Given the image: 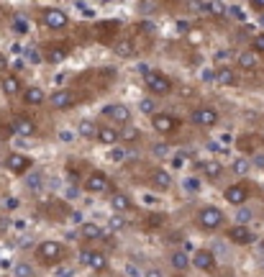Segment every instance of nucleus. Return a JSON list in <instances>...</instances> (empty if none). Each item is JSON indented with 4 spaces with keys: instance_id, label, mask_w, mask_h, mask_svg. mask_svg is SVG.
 <instances>
[{
    "instance_id": "de8ad7c7",
    "label": "nucleus",
    "mask_w": 264,
    "mask_h": 277,
    "mask_svg": "<svg viewBox=\"0 0 264 277\" xmlns=\"http://www.w3.org/2000/svg\"><path fill=\"white\" fill-rule=\"evenodd\" d=\"M226 57H233V54H231V52H226V49H223V52H218V54H215V65H218V59L223 62Z\"/></svg>"
},
{
    "instance_id": "37998d69",
    "label": "nucleus",
    "mask_w": 264,
    "mask_h": 277,
    "mask_svg": "<svg viewBox=\"0 0 264 277\" xmlns=\"http://www.w3.org/2000/svg\"><path fill=\"white\" fill-rule=\"evenodd\" d=\"M123 226H126V221H123L121 216H113V218H111V228H113V231H116V228H123Z\"/></svg>"
},
{
    "instance_id": "1a4fd4ad",
    "label": "nucleus",
    "mask_w": 264,
    "mask_h": 277,
    "mask_svg": "<svg viewBox=\"0 0 264 277\" xmlns=\"http://www.w3.org/2000/svg\"><path fill=\"white\" fill-rule=\"evenodd\" d=\"M82 187H85V193L100 195V193H108V190H111V180H108V175H105L103 169H93V172L85 177Z\"/></svg>"
},
{
    "instance_id": "58836bf2",
    "label": "nucleus",
    "mask_w": 264,
    "mask_h": 277,
    "mask_svg": "<svg viewBox=\"0 0 264 277\" xmlns=\"http://www.w3.org/2000/svg\"><path fill=\"white\" fill-rule=\"evenodd\" d=\"M154 157H167L169 154V144H154Z\"/></svg>"
},
{
    "instance_id": "473e14b6",
    "label": "nucleus",
    "mask_w": 264,
    "mask_h": 277,
    "mask_svg": "<svg viewBox=\"0 0 264 277\" xmlns=\"http://www.w3.org/2000/svg\"><path fill=\"white\" fill-rule=\"evenodd\" d=\"M251 216H254V213H251L246 205H241V208L236 210V226H246V223L251 221Z\"/></svg>"
},
{
    "instance_id": "f257e3e1",
    "label": "nucleus",
    "mask_w": 264,
    "mask_h": 277,
    "mask_svg": "<svg viewBox=\"0 0 264 277\" xmlns=\"http://www.w3.org/2000/svg\"><path fill=\"white\" fill-rule=\"evenodd\" d=\"M64 254H67V249H64V244L57 241V239H44V241L36 246V259H39L44 267H57V264H62V262H64Z\"/></svg>"
},
{
    "instance_id": "aec40b11",
    "label": "nucleus",
    "mask_w": 264,
    "mask_h": 277,
    "mask_svg": "<svg viewBox=\"0 0 264 277\" xmlns=\"http://www.w3.org/2000/svg\"><path fill=\"white\" fill-rule=\"evenodd\" d=\"M95 139H98L100 144H105V146H116V144H118V129H113V126H108V123H98Z\"/></svg>"
},
{
    "instance_id": "a878e982",
    "label": "nucleus",
    "mask_w": 264,
    "mask_h": 277,
    "mask_svg": "<svg viewBox=\"0 0 264 277\" xmlns=\"http://www.w3.org/2000/svg\"><path fill=\"white\" fill-rule=\"evenodd\" d=\"M95 134H98V123H95L93 118H80V123H77V136H82V139L93 141V139H95Z\"/></svg>"
},
{
    "instance_id": "49530a36",
    "label": "nucleus",
    "mask_w": 264,
    "mask_h": 277,
    "mask_svg": "<svg viewBox=\"0 0 264 277\" xmlns=\"http://www.w3.org/2000/svg\"><path fill=\"white\" fill-rule=\"evenodd\" d=\"M254 164L264 169V154H259V152H256V154H254Z\"/></svg>"
},
{
    "instance_id": "2f4dec72",
    "label": "nucleus",
    "mask_w": 264,
    "mask_h": 277,
    "mask_svg": "<svg viewBox=\"0 0 264 277\" xmlns=\"http://www.w3.org/2000/svg\"><path fill=\"white\" fill-rule=\"evenodd\" d=\"M139 111H141L144 116H149V118H151V116L157 113V103H154V98H144V100L139 103Z\"/></svg>"
},
{
    "instance_id": "9d476101",
    "label": "nucleus",
    "mask_w": 264,
    "mask_h": 277,
    "mask_svg": "<svg viewBox=\"0 0 264 277\" xmlns=\"http://www.w3.org/2000/svg\"><path fill=\"white\" fill-rule=\"evenodd\" d=\"M249 195H251V190H249V185H246V182H236V185H228V187L223 190V198H226L231 205H236V208L246 205Z\"/></svg>"
},
{
    "instance_id": "6e6552de",
    "label": "nucleus",
    "mask_w": 264,
    "mask_h": 277,
    "mask_svg": "<svg viewBox=\"0 0 264 277\" xmlns=\"http://www.w3.org/2000/svg\"><path fill=\"white\" fill-rule=\"evenodd\" d=\"M218 111L213 108V105H197L192 113H190V121L195 123V126H200V129H213L215 123H218Z\"/></svg>"
},
{
    "instance_id": "09e8293b",
    "label": "nucleus",
    "mask_w": 264,
    "mask_h": 277,
    "mask_svg": "<svg viewBox=\"0 0 264 277\" xmlns=\"http://www.w3.org/2000/svg\"><path fill=\"white\" fill-rule=\"evenodd\" d=\"M157 6L154 3H139V11H154Z\"/></svg>"
},
{
    "instance_id": "a18cd8bd",
    "label": "nucleus",
    "mask_w": 264,
    "mask_h": 277,
    "mask_svg": "<svg viewBox=\"0 0 264 277\" xmlns=\"http://www.w3.org/2000/svg\"><path fill=\"white\" fill-rule=\"evenodd\" d=\"M144 277H164V274H162V269H157V267H149V269L144 272Z\"/></svg>"
},
{
    "instance_id": "e433bc0d",
    "label": "nucleus",
    "mask_w": 264,
    "mask_h": 277,
    "mask_svg": "<svg viewBox=\"0 0 264 277\" xmlns=\"http://www.w3.org/2000/svg\"><path fill=\"white\" fill-rule=\"evenodd\" d=\"M26 185H29L31 190H39V187H41V172H34V175H29V177H26Z\"/></svg>"
},
{
    "instance_id": "4be33fe9",
    "label": "nucleus",
    "mask_w": 264,
    "mask_h": 277,
    "mask_svg": "<svg viewBox=\"0 0 264 277\" xmlns=\"http://www.w3.org/2000/svg\"><path fill=\"white\" fill-rule=\"evenodd\" d=\"M111 208L116 210V216H118V213H128V210L134 208V200H131L126 193H118V190H116V193L111 195Z\"/></svg>"
},
{
    "instance_id": "864d4df0",
    "label": "nucleus",
    "mask_w": 264,
    "mask_h": 277,
    "mask_svg": "<svg viewBox=\"0 0 264 277\" xmlns=\"http://www.w3.org/2000/svg\"><path fill=\"white\" fill-rule=\"evenodd\" d=\"M59 136H62V141H72V131H62Z\"/></svg>"
},
{
    "instance_id": "f8f14e48",
    "label": "nucleus",
    "mask_w": 264,
    "mask_h": 277,
    "mask_svg": "<svg viewBox=\"0 0 264 277\" xmlns=\"http://www.w3.org/2000/svg\"><path fill=\"white\" fill-rule=\"evenodd\" d=\"M226 239H228L231 244H236V246H249V244H254L256 233H254L249 226H231V228L226 231Z\"/></svg>"
},
{
    "instance_id": "dca6fc26",
    "label": "nucleus",
    "mask_w": 264,
    "mask_h": 277,
    "mask_svg": "<svg viewBox=\"0 0 264 277\" xmlns=\"http://www.w3.org/2000/svg\"><path fill=\"white\" fill-rule=\"evenodd\" d=\"M0 90H3V95H8V98H16V95H21L24 93V85H21V77L18 75H3L0 77Z\"/></svg>"
},
{
    "instance_id": "393cba45",
    "label": "nucleus",
    "mask_w": 264,
    "mask_h": 277,
    "mask_svg": "<svg viewBox=\"0 0 264 277\" xmlns=\"http://www.w3.org/2000/svg\"><path fill=\"white\" fill-rule=\"evenodd\" d=\"M151 187H154L157 193H167V190L172 187V177H169V172H167V169H157V172L151 175Z\"/></svg>"
},
{
    "instance_id": "ea45409f",
    "label": "nucleus",
    "mask_w": 264,
    "mask_h": 277,
    "mask_svg": "<svg viewBox=\"0 0 264 277\" xmlns=\"http://www.w3.org/2000/svg\"><path fill=\"white\" fill-rule=\"evenodd\" d=\"M228 11H231V18H236V21H244V11H241L238 6H228Z\"/></svg>"
},
{
    "instance_id": "2eb2a0df",
    "label": "nucleus",
    "mask_w": 264,
    "mask_h": 277,
    "mask_svg": "<svg viewBox=\"0 0 264 277\" xmlns=\"http://www.w3.org/2000/svg\"><path fill=\"white\" fill-rule=\"evenodd\" d=\"M215 262H218V259H215V254H213L210 249H197V251L190 257V264L197 267L200 272H213V269H215Z\"/></svg>"
},
{
    "instance_id": "72a5a7b5",
    "label": "nucleus",
    "mask_w": 264,
    "mask_h": 277,
    "mask_svg": "<svg viewBox=\"0 0 264 277\" xmlns=\"http://www.w3.org/2000/svg\"><path fill=\"white\" fill-rule=\"evenodd\" d=\"M26 59H29L31 65H41V62H44V59H41V52H39L36 47H29V49H26Z\"/></svg>"
},
{
    "instance_id": "7ed1b4c3",
    "label": "nucleus",
    "mask_w": 264,
    "mask_h": 277,
    "mask_svg": "<svg viewBox=\"0 0 264 277\" xmlns=\"http://www.w3.org/2000/svg\"><path fill=\"white\" fill-rule=\"evenodd\" d=\"M223 210L221 208H215V205H203L197 213H195V221H197V226L203 228V231H218L221 226H223Z\"/></svg>"
},
{
    "instance_id": "79ce46f5",
    "label": "nucleus",
    "mask_w": 264,
    "mask_h": 277,
    "mask_svg": "<svg viewBox=\"0 0 264 277\" xmlns=\"http://www.w3.org/2000/svg\"><path fill=\"white\" fill-rule=\"evenodd\" d=\"M164 223V216L162 213H151L149 216V226H162Z\"/></svg>"
},
{
    "instance_id": "5701e85b",
    "label": "nucleus",
    "mask_w": 264,
    "mask_h": 277,
    "mask_svg": "<svg viewBox=\"0 0 264 277\" xmlns=\"http://www.w3.org/2000/svg\"><path fill=\"white\" fill-rule=\"evenodd\" d=\"M80 236H82L85 241H98V239L105 236V231H103V226H98L95 221H85V223L80 226Z\"/></svg>"
},
{
    "instance_id": "a211bd4d",
    "label": "nucleus",
    "mask_w": 264,
    "mask_h": 277,
    "mask_svg": "<svg viewBox=\"0 0 264 277\" xmlns=\"http://www.w3.org/2000/svg\"><path fill=\"white\" fill-rule=\"evenodd\" d=\"M44 52H47V54H44L41 59H47L49 65H62V62L70 57V49H67L64 44H49Z\"/></svg>"
},
{
    "instance_id": "cd10ccee",
    "label": "nucleus",
    "mask_w": 264,
    "mask_h": 277,
    "mask_svg": "<svg viewBox=\"0 0 264 277\" xmlns=\"http://www.w3.org/2000/svg\"><path fill=\"white\" fill-rule=\"evenodd\" d=\"M169 262H172V267H174V272H185V269L190 267V257H187L185 251H172V257H169Z\"/></svg>"
},
{
    "instance_id": "f03ea898",
    "label": "nucleus",
    "mask_w": 264,
    "mask_h": 277,
    "mask_svg": "<svg viewBox=\"0 0 264 277\" xmlns=\"http://www.w3.org/2000/svg\"><path fill=\"white\" fill-rule=\"evenodd\" d=\"M144 85H146V90H149L154 98H164V95H169V93L174 90L172 80H169L164 72H157V70L144 75Z\"/></svg>"
},
{
    "instance_id": "4c0bfd02",
    "label": "nucleus",
    "mask_w": 264,
    "mask_h": 277,
    "mask_svg": "<svg viewBox=\"0 0 264 277\" xmlns=\"http://www.w3.org/2000/svg\"><path fill=\"white\" fill-rule=\"evenodd\" d=\"M52 269H54L57 277H72V274H75V269H72V267H64V264H57V267H52Z\"/></svg>"
},
{
    "instance_id": "bb28decb",
    "label": "nucleus",
    "mask_w": 264,
    "mask_h": 277,
    "mask_svg": "<svg viewBox=\"0 0 264 277\" xmlns=\"http://www.w3.org/2000/svg\"><path fill=\"white\" fill-rule=\"evenodd\" d=\"M203 175H205L208 180H218V177L223 175V164H221L218 159H205V162H203Z\"/></svg>"
},
{
    "instance_id": "7c9ffc66",
    "label": "nucleus",
    "mask_w": 264,
    "mask_h": 277,
    "mask_svg": "<svg viewBox=\"0 0 264 277\" xmlns=\"http://www.w3.org/2000/svg\"><path fill=\"white\" fill-rule=\"evenodd\" d=\"M249 167H251V162H249V159H244V157H238V159L231 164V172H233L236 177H244V175L249 172Z\"/></svg>"
},
{
    "instance_id": "f704fd0d",
    "label": "nucleus",
    "mask_w": 264,
    "mask_h": 277,
    "mask_svg": "<svg viewBox=\"0 0 264 277\" xmlns=\"http://www.w3.org/2000/svg\"><path fill=\"white\" fill-rule=\"evenodd\" d=\"M251 52L254 54H264V34H256L251 39Z\"/></svg>"
},
{
    "instance_id": "c756f323",
    "label": "nucleus",
    "mask_w": 264,
    "mask_h": 277,
    "mask_svg": "<svg viewBox=\"0 0 264 277\" xmlns=\"http://www.w3.org/2000/svg\"><path fill=\"white\" fill-rule=\"evenodd\" d=\"M13 277H36V269L29 262H16L13 264Z\"/></svg>"
},
{
    "instance_id": "c9c22d12",
    "label": "nucleus",
    "mask_w": 264,
    "mask_h": 277,
    "mask_svg": "<svg viewBox=\"0 0 264 277\" xmlns=\"http://www.w3.org/2000/svg\"><path fill=\"white\" fill-rule=\"evenodd\" d=\"M108 159H111V162H116V164H121V162L126 159V152H123L121 146H113V152L108 154Z\"/></svg>"
},
{
    "instance_id": "39448f33",
    "label": "nucleus",
    "mask_w": 264,
    "mask_h": 277,
    "mask_svg": "<svg viewBox=\"0 0 264 277\" xmlns=\"http://www.w3.org/2000/svg\"><path fill=\"white\" fill-rule=\"evenodd\" d=\"M151 129H154L157 134H162V136H169V134H174V131L180 129V118H177L174 113L157 111V113L151 116Z\"/></svg>"
},
{
    "instance_id": "603ef678",
    "label": "nucleus",
    "mask_w": 264,
    "mask_h": 277,
    "mask_svg": "<svg viewBox=\"0 0 264 277\" xmlns=\"http://www.w3.org/2000/svg\"><path fill=\"white\" fill-rule=\"evenodd\" d=\"M180 93H182V98H190L192 95V88H180Z\"/></svg>"
},
{
    "instance_id": "4468645a",
    "label": "nucleus",
    "mask_w": 264,
    "mask_h": 277,
    "mask_svg": "<svg viewBox=\"0 0 264 277\" xmlns=\"http://www.w3.org/2000/svg\"><path fill=\"white\" fill-rule=\"evenodd\" d=\"M80 262L87 264V267L95 269V272H103V269L108 267V257H105L103 251H98V249H82V251H80Z\"/></svg>"
},
{
    "instance_id": "412c9836",
    "label": "nucleus",
    "mask_w": 264,
    "mask_h": 277,
    "mask_svg": "<svg viewBox=\"0 0 264 277\" xmlns=\"http://www.w3.org/2000/svg\"><path fill=\"white\" fill-rule=\"evenodd\" d=\"M233 59H236L238 70H246V72L256 70V65H259V57H256V54H254L251 49H246V52H238V54H233Z\"/></svg>"
},
{
    "instance_id": "f3484780",
    "label": "nucleus",
    "mask_w": 264,
    "mask_h": 277,
    "mask_svg": "<svg viewBox=\"0 0 264 277\" xmlns=\"http://www.w3.org/2000/svg\"><path fill=\"white\" fill-rule=\"evenodd\" d=\"M213 80H215L218 85H223V88H233V85H238V72H236L233 67H228V65H221V67L213 72Z\"/></svg>"
},
{
    "instance_id": "c03bdc74",
    "label": "nucleus",
    "mask_w": 264,
    "mask_h": 277,
    "mask_svg": "<svg viewBox=\"0 0 264 277\" xmlns=\"http://www.w3.org/2000/svg\"><path fill=\"white\" fill-rule=\"evenodd\" d=\"M6 72H8V57L0 52V75H6Z\"/></svg>"
},
{
    "instance_id": "a19ab883",
    "label": "nucleus",
    "mask_w": 264,
    "mask_h": 277,
    "mask_svg": "<svg viewBox=\"0 0 264 277\" xmlns=\"http://www.w3.org/2000/svg\"><path fill=\"white\" fill-rule=\"evenodd\" d=\"M187 39H190V44H203V39H205V36H203V31H190V36H187Z\"/></svg>"
},
{
    "instance_id": "8fccbe9b",
    "label": "nucleus",
    "mask_w": 264,
    "mask_h": 277,
    "mask_svg": "<svg viewBox=\"0 0 264 277\" xmlns=\"http://www.w3.org/2000/svg\"><path fill=\"white\" fill-rule=\"evenodd\" d=\"M251 8H254V11H264V0H254Z\"/></svg>"
},
{
    "instance_id": "20e7f679",
    "label": "nucleus",
    "mask_w": 264,
    "mask_h": 277,
    "mask_svg": "<svg viewBox=\"0 0 264 277\" xmlns=\"http://www.w3.org/2000/svg\"><path fill=\"white\" fill-rule=\"evenodd\" d=\"M8 126H11V134L24 136V139H31V136H36V134H39L36 121H34L31 116H26V113H13Z\"/></svg>"
},
{
    "instance_id": "b1692460",
    "label": "nucleus",
    "mask_w": 264,
    "mask_h": 277,
    "mask_svg": "<svg viewBox=\"0 0 264 277\" xmlns=\"http://www.w3.org/2000/svg\"><path fill=\"white\" fill-rule=\"evenodd\" d=\"M44 100H47V93H44L39 85H31V88H26V90H24V103H26V105L39 108Z\"/></svg>"
},
{
    "instance_id": "ddd939ff",
    "label": "nucleus",
    "mask_w": 264,
    "mask_h": 277,
    "mask_svg": "<svg viewBox=\"0 0 264 277\" xmlns=\"http://www.w3.org/2000/svg\"><path fill=\"white\" fill-rule=\"evenodd\" d=\"M31 157H26V154H18V152H11L8 157H6V169L8 172H13V175H26L29 169H31Z\"/></svg>"
},
{
    "instance_id": "c85d7f7f",
    "label": "nucleus",
    "mask_w": 264,
    "mask_h": 277,
    "mask_svg": "<svg viewBox=\"0 0 264 277\" xmlns=\"http://www.w3.org/2000/svg\"><path fill=\"white\" fill-rule=\"evenodd\" d=\"M139 136H141V131H139L134 123L118 129V141H121V139H123V141H139Z\"/></svg>"
},
{
    "instance_id": "0eeeda50",
    "label": "nucleus",
    "mask_w": 264,
    "mask_h": 277,
    "mask_svg": "<svg viewBox=\"0 0 264 277\" xmlns=\"http://www.w3.org/2000/svg\"><path fill=\"white\" fill-rule=\"evenodd\" d=\"M41 24L49 29V31H62L70 26V16L62 11V8H44L41 11Z\"/></svg>"
},
{
    "instance_id": "9b49d317",
    "label": "nucleus",
    "mask_w": 264,
    "mask_h": 277,
    "mask_svg": "<svg viewBox=\"0 0 264 277\" xmlns=\"http://www.w3.org/2000/svg\"><path fill=\"white\" fill-rule=\"evenodd\" d=\"M47 100L52 103L54 111H67V108L75 105V90H70V88H59V90H54L52 95H47Z\"/></svg>"
},
{
    "instance_id": "6ab92c4d",
    "label": "nucleus",
    "mask_w": 264,
    "mask_h": 277,
    "mask_svg": "<svg viewBox=\"0 0 264 277\" xmlns=\"http://www.w3.org/2000/svg\"><path fill=\"white\" fill-rule=\"evenodd\" d=\"M113 54H116V57H121V59H131V57L136 54L134 39H128V36L116 39V41H113Z\"/></svg>"
},
{
    "instance_id": "3c124183",
    "label": "nucleus",
    "mask_w": 264,
    "mask_h": 277,
    "mask_svg": "<svg viewBox=\"0 0 264 277\" xmlns=\"http://www.w3.org/2000/svg\"><path fill=\"white\" fill-rule=\"evenodd\" d=\"M16 29H18L21 34H26V21H21V18H18V21H16Z\"/></svg>"
},
{
    "instance_id": "423d86ee",
    "label": "nucleus",
    "mask_w": 264,
    "mask_h": 277,
    "mask_svg": "<svg viewBox=\"0 0 264 277\" xmlns=\"http://www.w3.org/2000/svg\"><path fill=\"white\" fill-rule=\"evenodd\" d=\"M103 116L111 121L108 126H113V129H123V126L131 123V111H128V105H123V103L105 105V108H103Z\"/></svg>"
}]
</instances>
